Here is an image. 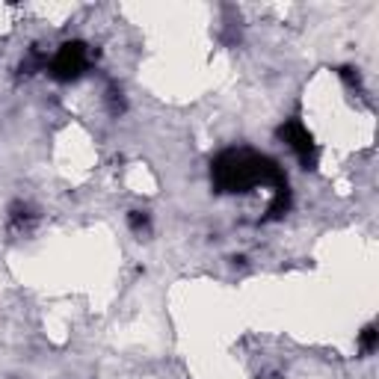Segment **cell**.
Returning a JSON list of instances; mask_svg holds the SVG:
<instances>
[{"mask_svg": "<svg viewBox=\"0 0 379 379\" xmlns=\"http://www.w3.org/2000/svg\"><path fill=\"white\" fill-rule=\"evenodd\" d=\"M210 181L217 193H229V196L249 193L258 184L270 187L273 193L287 187V178L279 163L252 148H225L222 155H217L210 163Z\"/></svg>", "mask_w": 379, "mask_h": 379, "instance_id": "obj_1", "label": "cell"}, {"mask_svg": "<svg viewBox=\"0 0 379 379\" xmlns=\"http://www.w3.org/2000/svg\"><path fill=\"white\" fill-rule=\"evenodd\" d=\"M90 59H92V54H90V48H86V42L74 39V42H66L57 48V54L48 59L45 71L59 83H71L90 69Z\"/></svg>", "mask_w": 379, "mask_h": 379, "instance_id": "obj_2", "label": "cell"}, {"mask_svg": "<svg viewBox=\"0 0 379 379\" xmlns=\"http://www.w3.org/2000/svg\"><path fill=\"white\" fill-rule=\"evenodd\" d=\"M276 136H279V140H282L290 151H294L306 169L317 166L320 148H317V143H314L311 131L306 128V124H302V119H285V122L279 124V131H276Z\"/></svg>", "mask_w": 379, "mask_h": 379, "instance_id": "obj_3", "label": "cell"}, {"mask_svg": "<svg viewBox=\"0 0 379 379\" xmlns=\"http://www.w3.org/2000/svg\"><path fill=\"white\" fill-rule=\"evenodd\" d=\"M36 220V213L30 205H24V201H15V205L9 208V229L12 231H27Z\"/></svg>", "mask_w": 379, "mask_h": 379, "instance_id": "obj_4", "label": "cell"}, {"mask_svg": "<svg viewBox=\"0 0 379 379\" xmlns=\"http://www.w3.org/2000/svg\"><path fill=\"white\" fill-rule=\"evenodd\" d=\"M48 69V54L42 48H30V54L21 59V74H36Z\"/></svg>", "mask_w": 379, "mask_h": 379, "instance_id": "obj_5", "label": "cell"}, {"mask_svg": "<svg viewBox=\"0 0 379 379\" xmlns=\"http://www.w3.org/2000/svg\"><path fill=\"white\" fill-rule=\"evenodd\" d=\"M128 225H131V231L145 234V231L151 229V217H148L145 210H131V213H128Z\"/></svg>", "mask_w": 379, "mask_h": 379, "instance_id": "obj_6", "label": "cell"}, {"mask_svg": "<svg viewBox=\"0 0 379 379\" xmlns=\"http://www.w3.org/2000/svg\"><path fill=\"white\" fill-rule=\"evenodd\" d=\"M376 344H379V332H376V326H373V323H371V326H364L362 335H359V347H362V352H373V350H376Z\"/></svg>", "mask_w": 379, "mask_h": 379, "instance_id": "obj_7", "label": "cell"}, {"mask_svg": "<svg viewBox=\"0 0 379 379\" xmlns=\"http://www.w3.org/2000/svg\"><path fill=\"white\" fill-rule=\"evenodd\" d=\"M338 78L344 80L347 86H362V74H359V69H352V66H341L338 69Z\"/></svg>", "mask_w": 379, "mask_h": 379, "instance_id": "obj_8", "label": "cell"}]
</instances>
